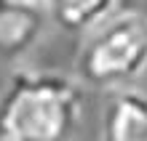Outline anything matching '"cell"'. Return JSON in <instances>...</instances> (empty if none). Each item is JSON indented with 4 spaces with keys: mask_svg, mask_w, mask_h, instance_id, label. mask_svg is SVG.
Segmentation results:
<instances>
[{
    "mask_svg": "<svg viewBox=\"0 0 147 141\" xmlns=\"http://www.w3.org/2000/svg\"><path fill=\"white\" fill-rule=\"evenodd\" d=\"M83 114V91L72 77L19 69L0 93V141H67Z\"/></svg>",
    "mask_w": 147,
    "mask_h": 141,
    "instance_id": "6da1fadb",
    "label": "cell"
},
{
    "mask_svg": "<svg viewBox=\"0 0 147 141\" xmlns=\"http://www.w3.org/2000/svg\"><path fill=\"white\" fill-rule=\"evenodd\" d=\"M75 69L83 85L99 91L128 88L147 69V16L139 11H115L107 21L83 35Z\"/></svg>",
    "mask_w": 147,
    "mask_h": 141,
    "instance_id": "7a4b0ae2",
    "label": "cell"
},
{
    "mask_svg": "<svg viewBox=\"0 0 147 141\" xmlns=\"http://www.w3.org/2000/svg\"><path fill=\"white\" fill-rule=\"evenodd\" d=\"M48 13L38 0H0V59L27 56L46 35Z\"/></svg>",
    "mask_w": 147,
    "mask_h": 141,
    "instance_id": "3957f363",
    "label": "cell"
},
{
    "mask_svg": "<svg viewBox=\"0 0 147 141\" xmlns=\"http://www.w3.org/2000/svg\"><path fill=\"white\" fill-rule=\"evenodd\" d=\"M102 141H147V91H112L102 112Z\"/></svg>",
    "mask_w": 147,
    "mask_h": 141,
    "instance_id": "277c9868",
    "label": "cell"
},
{
    "mask_svg": "<svg viewBox=\"0 0 147 141\" xmlns=\"http://www.w3.org/2000/svg\"><path fill=\"white\" fill-rule=\"evenodd\" d=\"M51 24L59 29L86 35L120 11V0H40Z\"/></svg>",
    "mask_w": 147,
    "mask_h": 141,
    "instance_id": "5b68a950",
    "label": "cell"
},
{
    "mask_svg": "<svg viewBox=\"0 0 147 141\" xmlns=\"http://www.w3.org/2000/svg\"><path fill=\"white\" fill-rule=\"evenodd\" d=\"M38 3H40V0H38Z\"/></svg>",
    "mask_w": 147,
    "mask_h": 141,
    "instance_id": "8992f818",
    "label": "cell"
}]
</instances>
